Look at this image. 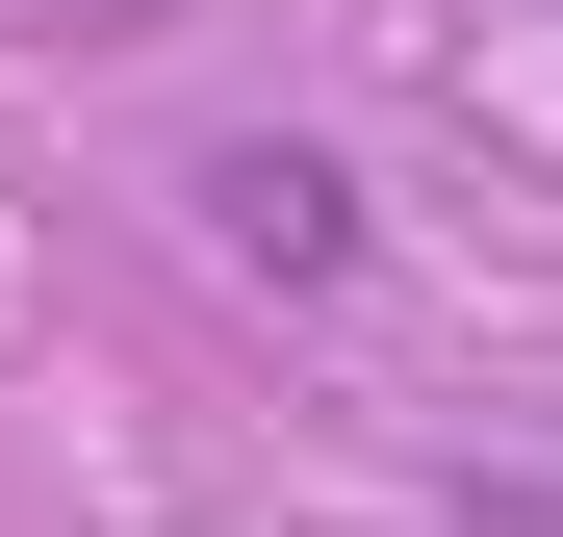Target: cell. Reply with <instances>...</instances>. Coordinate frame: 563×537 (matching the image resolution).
Returning <instances> with one entry per match:
<instances>
[{
    "instance_id": "cell-2",
    "label": "cell",
    "mask_w": 563,
    "mask_h": 537,
    "mask_svg": "<svg viewBox=\"0 0 563 537\" xmlns=\"http://www.w3.org/2000/svg\"><path fill=\"white\" fill-rule=\"evenodd\" d=\"M52 26H103V52H129V26H179V0H52Z\"/></svg>"
},
{
    "instance_id": "cell-1",
    "label": "cell",
    "mask_w": 563,
    "mask_h": 537,
    "mask_svg": "<svg viewBox=\"0 0 563 537\" xmlns=\"http://www.w3.org/2000/svg\"><path fill=\"white\" fill-rule=\"evenodd\" d=\"M206 256H231V282H358V179L308 128H231L206 154Z\"/></svg>"
}]
</instances>
